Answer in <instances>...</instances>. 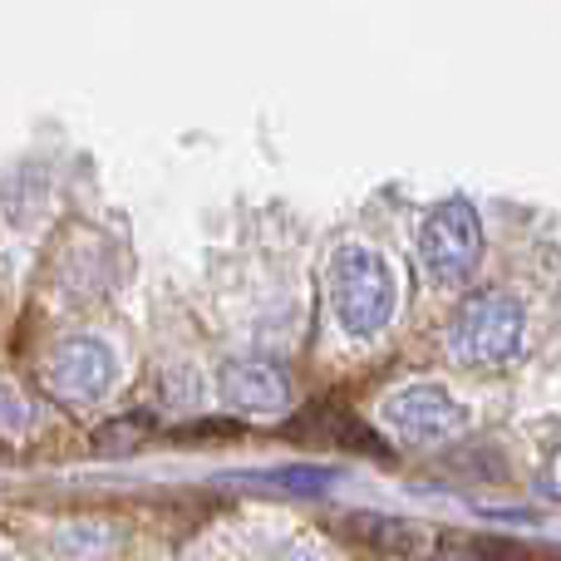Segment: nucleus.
Listing matches in <instances>:
<instances>
[{
    "label": "nucleus",
    "instance_id": "obj_8",
    "mask_svg": "<svg viewBox=\"0 0 561 561\" xmlns=\"http://www.w3.org/2000/svg\"><path fill=\"white\" fill-rule=\"evenodd\" d=\"M340 533L355 537L369 552H385V557H414L419 547H424V527L404 523V517H389V513H350L345 523H340Z\"/></svg>",
    "mask_w": 561,
    "mask_h": 561
},
{
    "label": "nucleus",
    "instance_id": "obj_4",
    "mask_svg": "<svg viewBox=\"0 0 561 561\" xmlns=\"http://www.w3.org/2000/svg\"><path fill=\"white\" fill-rule=\"evenodd\" d=\"M39 379L55 399L65 404H94L114 389V355H108L99 340H59L55 350L39 365Z\"/></svg>",
    "mask_w": 561,
    "mask_h": 561
},
{
    "label": "nucleus",
    "instance_id": "obj_7",
    "mask_svg": "<svg viewBox=\"0 0 561 561\" xmlns=\"http://www.w3.org/2000/svg\"><path fill=\"white\" fill-rule=\"evenodd\" d=\"M306 434H316L320 444L340 448V454H359V458H375V463H385V458H389L385 438H379L375 428H365L355 414H350V409H340V404H316V409H310Z\"/></svg>",
    "mask_w": 561,
    "mask_h": 561
},
{
    "label": "nucleus",
    "instance_id": "obj_5",
    "mask_svg": "<svg viewBox=\"0 0 561 561\" xmlns=\"http://www.w3.org/2000/svg\"><path fill=\"white\" fill-rule=\"evenodd\" d=\"M385 424L394 428L399 438H409V444H444V438L463 434L468 414H463V404H454L438 385H409V389H399V394H389Z\"/></svg>",
    "mask_w": 561,
    "mask_h": 561
},
{
    "label": "nucleus",
    "instance_id": "obj_11",
    "mask_svg": "<svg viewBox=\"0 0 561 561\" xmlns=\"http://www.w3.org/2000/svg\"><path fill=\"white\" fill-rule=\"evenodd\" d=\"M542 493H547V497H557V503H561V448L552 454V463H547V473H542Z\"/></svg>",
    "mask_w": 561,
    "mask_h": 561
},
{
    "label": "nucleus",
    "instance_id": "obj_10",
    "mask_svg": "<svg viewBox=\"0 0 561 561\" xmlns=\"http://www.w3.org/2000/svg\"><path fill=\"white\" fill-rule=\"evenodd\" d=\"M30 428V409L20 404V394L0 389V434H25Z\"/></svg>",
    "mask_w": 561,
    "mask_h": 561
},
{
    "label": "nucleus",
    "instance_id": "obj_9",
    "mask_svg": "<svg viewBox=\"0 0 561 561\" xmlns=\"http://www.w3.org/2000/svg\"><path fill=\"white\" fill-rule=\"evenodd\" d=\"M252 483H266V488H290V493L300 497H316L325 493L330 483H335V473L330 468H272V473H252Z\"/></svg>",
    "mask_w": 561,
    "mask_h": 561
},
{
    "label": "nucleus",
    "instance_id": "obj_2",
    "mask_svg": "<svg viewBox=\"0 0 561 561\" xmlns=\"http://www.w3.org/2000/svg\"><path fill=\"white\" fill-rule=\"evenodd\" d=\"M325 290H330V310H335L340 330L355 340H369L389 325L394 316V272L379 252L369 247H335L330 256V272H325Z\"/></svg>",
    "mask_w": 561,
    "mask_h": 561
},
{
    "label": "nucleus",
    "instance_id": "obj_1",
    "mask_svg": "<svg viewBox=\"0 0 561 561\" xmlns=\"http://www.w3.org/2000/svg\"><path fill=\"white\" fill-rule=\"evenodd\" d=\"M523 300L507 296V290H478V296L458 300V310L448 316L444 350L463 369H503L523 355Z\"/></svg>",
    "mask_w": 561,
    "mask_h": 561
},
{
    "label": "nucleus",
    "instance_id": "obj_3",
    "mask_svg": "<svg viewBox=\"0 0 561 561\" xmlns=\"http://www.w3.org/2000/svg\"><path fill=\"white\" fill-rule=\"evenodd\" d=\"M419 262L428 280L438 286H463L483 262V222H478L473 203L448 197V203L428 207L419 222Z\"/></svg>",
    "mask_w": 561,
    "mask_h": 561
},
{
    "label": "nucleus",
    "instance_id": "obj_6",
    "mask_svg": "<svg viewBox=\"0 0 561 561\" xmlns=\"http://www.w3.org/2000/svg\"><path fill=\"white\" fill-rule=\"evenodd\" d=\"M217 389H222L227 409H237V414H286L290 409V379L286 369L276 365V359L266 355H237L227 359L222 369H217Z\"/></svg>",
    "mask_w": 561,
    "mask_h": 561
}]
</instances>
